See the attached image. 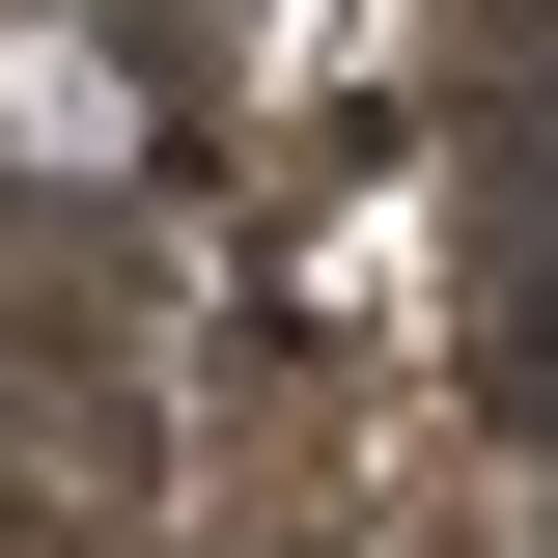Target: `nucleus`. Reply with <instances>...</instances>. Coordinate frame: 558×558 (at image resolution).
I'll return each mask as SVG.
<instances>
[{"mask_svg":"<svg viewBox=\"0 0 558 558\" xmlns=\"http://www.w3.org/2000/svg\"><path fill=\"white\" fill-rule=\"evenodd\" d=\"M140 140H168V112H140L112 28H0V168H57V196H84V168H140Z\"/></svg>","mask_w":558,"mask_h":558,"instance_id":"obj_1","label":"nucleus"}]
</instances>
